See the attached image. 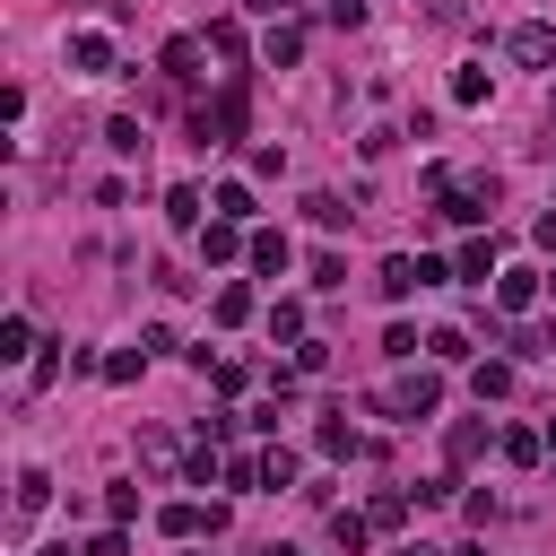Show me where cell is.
Returning <instances> with one entry per match:
<instances>
[{"label": "cell", "mask_w": 556, "mask_h": 556, "mask_svg": "<svg viewBox=\"0 0 556 556\" xmlns=\"http://www.w3.org/2000/svg\"><path fill=\"white\" fill-rule=\"evenodd\" d=\"M313 287H348V261L339 252H313Z\"/></svg>", "instance_id": "29"}, {"label": "cell", "mask_w": 556, "mask_h": 556, "mask_svg": "<svg viewBox=\"0 0 556 556\" xmlns=\"http://www.w3.org/2000/svg\"><path fill=\"white\" fill-rule=\"evenodd\" d=\"M269 61H278V70L304 61V26H269Z\"/></svg>", "instance_id": "21"}, {"label": "cell", "mask_w": 556, "mask_h": 556, "mask_svg": "<svg viewBox=\"0 0 556 556\" xmlns=\"http://www.w3.org/2000/svg\"><path fill=\"white\" fill-rule=\"evenodd\" d=\"M139 469H148V478H165V469H174V443H165V434H156V426H148V434H139Z\"/></svg>", "instance_id": "18"}, {"label": "cell", "mask_w": 556, "mask_h": 556, "mask_svg": "<svg viewBox=\"0 0 556 556\" xmlns=\"http://www.w3.org/2000/svg\"><path fill=\"white\" fill-rule=\"evenodd\" d=\"M539 278H547V269H504V278H495V313H530V304H539Z\"/></svg>", "instance_id": "5"}, {"label": "cell", "mask_w": 556, "mask_h": 556, "mask_svg": "<svg viewBox=\"0 0 556 556\" xmlns=\"http://www.w3.org/2000/svg\"><path fill=\"white\" fill-rule=\"evenodd\" d=\"M547 452H556V417H547Z\"/></svg>", "instance_id": "34"}, {"label": "cell", "mask_w": 556, "mask_h": 556, "mask_svg": "<svg viewBox=\"0 0 556 556\" xmlns=\"http://www.w3.org/2000/svg\"><path fill=\"white\" fill-rule=\"evenodd\" d=\"M365 513H374V530H400V521H408V495H400V486H382Z\"/></svg>", "instance_id": "19"}, {"label": "cell", "mask_w": 556, "mask_h": 556, "mask_svg": "<svg viewBox=\"0 0 556 556\" xmlns=\"http://www.w3.org/2000/svg\"><path fill=\"white\" fill-rule=\"evenodd\" d=\"M443 452H452V460H478V452H486V426H478V417H460V426L443 434Z\"/></svg>", "instance_id": "14"}, {"label": "cell", "mask_w": 556, "mask_h": 556, "mask_svg": "<svg viewBox=\"0 0 556 556\" xmlns=\"http://www.w3.org/2000/svg\"><path fill=\"white\" fill-rule=\"evenodd\" d=\"M261 486H269V495L295 486V452H261Z\"/></svg>", "instance_id": "26"}, {"label": "cell", "mask_w": 556, "mask_h": 556, "mask_svg": "<svg viewBox=\"0 0 556 556\" xmlns=\"http://www.w3.org/2000/svg\"><path fill=\"white\" fill-rule=\"evenodd\" d=\"M243 113H252V104H243V78H235V87H217V104L191 113V139H200V148H235V139H243Z\"/></svg>", "instance_id": "1"}, {"label": "cell", "mask_w": 556, "mask_h": 556, "mask_svg": "<svg viewBox=\"0 0 556 556\" xmlns=\"http://www.w3.org/2000/svg\"><path fill=\"white\" fill-rule=\"evenodd\" d=\"M0 356H35V321H26V313L0 321Z\"/></svg>", "instance_id": "17"}, {"label": "cell", "mask_w": 556, "mask_h": 556, "mask_svg": "<svg viewBox=\"0 0 556 556\" xmlns=\"http://www.w3.org/2000/svg\"><path fill=\"white\" fill-rule=\"evenodd\" d=\"M269 339H304V304H269Z\"/></svg>", "instance_id": "28"}, {"label": "cell", "mask_w": 556, "mask_h": 556, "mask_svg": "<svg viewBox=\"0 0 556 556\" xmlns=\"http://www.w3.org/2000/svg\"><path fill=\"white\" fill-rule=\"evenodd\" d=\"M382 408H400V417H434V408H443V382H434V374H400V382L382 391Z\"/></svg>", "instance_id": "2"}, {"label": "cell", "mask_w": 556, "mask_h": 556, "mask_svg": "<svg viewBox=\"0 0 556 556\" xmlns=\"http://www.w3.org/2000/svg\"><path fill=\"white\" fill-rule=\"evenodd\" d=\"M486 200H495V182H443V217H452V226H478Z\"/></svg>", "instance_id": "3"}, {"label": "cell", "mask_w": 556, "mask_h": 556, "mask_svg": "<svg viewBox=\"0 0 556 556\" xmlns=\"http://www.w3.org/2000/svg\"><path fill=\"white\" fill-rule=\"evenodd\" d=\"M252 9H269V17H278V9H295V0H252Z\"/></svg>", "instance_id": "33"}, {"label": "cell", "mask_w": 556, "mask_h": 556, "mask_svg": "<svg viewBox=\"0 0 556 556\" xmlns=\"http://www.w3.org/2000/svg\"><path fill=\"white\" fill-rule=\"evenodd\" d=\"M330 539H339L348 556H365V539H374V513H339V521H330Z\"/></svg>", "instance_id": "15"}, {"label": "cell", "mask_w": 556, "mask_h": 556, "mask_svg": "<svg viewBox=\"0 0 556 556\" xmlns=\"http://www.w3.org/2000/svg\"><path fill=\"white\" fill-rule=\"evenodd\" d=\"M321 452H330V460H356V452H365V434H356L348 417H321Z\"/></svg>", "instance_id": "12"}, {"label": "cell", "mask_w": 556, "mask_h": 556, "mask_svg": "<svg viewBox=\"0 0 556 556\" xmlns=\"http://www.w3.org/2000/svg\"><path fill=\"white\" fill-rule=\"evenodd\" d=\"M547 295H556V269H547Z\"/></svg>", "instance_id": "35"}, {"label": "cell", "mask_w": 556, "mask_h": 556, "mask_svg": "<svg viewBox=\"0 0 556 556\" xmlns=\"http://www.w3.org/2000/svg\"><path fill=\"white\" fill-rule=\"evenodd\" d=\"M417 287H426V278H417V261H408V252H391V261H382V295L400 304V295H417Z\"/></svg>", "instance_id": "11"}, {"label": "cell", "mask_w": 556, "mask_h": 556, "mask_svg": "<svg viewBox=\"0 0 556 556\" xmlns=\"http://www.w3.org/2000/svg\"><path fill=\"white\" fill-rule=\"evenodd\" d=\"M321 17H330V26H365V0H330Z\"/></svg>", "instance_id": "32"}, {"label": "cell", "mask_w": 556, "mask_h": 556, "mask_svg": "<svg viewBox=\"0 0 556 556\" xmlns=\"http://www.w3.org/2000/svg\"><path fill=\"white\" fill-rule=\"evenodd\" d=\"M43 495H52V478H43V469H17V504H9V530H26V521L43 513Z\"/></svg>", "instance_id": "6"}, {"label": "cell", "mask_w": 556, "mask_h": 556, "mask_svg": "<svg viewBox=\"0 0 556 556\" xmlns=\"http://www.w3.org/2000/svg\"><path fill=\"white\" fill-rule=\"evenodd\" d=\"M208 208H217V217H235V226H243V217H252V191H243V182H217V200H208Z\"/></svg>", "instance_id": "22"}, {"label": "cell", "mask_w": 556, "mask_h": 556, "mask_svg": "<svg viewBox=\"0 0 556 556\" xmlns=\"http://www.w3.org/2000/svg\"><path fill=\"white\" fill-rule=\"evenodd\" d=\"M460 278H478V287L495 278V243H486V235H469V243H460Z\"/></svg>", "instance_id": "13"}, {"label": "cell", "mask_w": 556, "mask_h": 556, "mask_svg": "<svg viewBox=\"0 0 556 556\" xmlns=\"http://www.w3.org/2000/svg\"><path fill=\"white\" fill-rule=\"evenodd\" d=\"M70 70H78V78H104V70H113V43H104V35H70Z\"/></svg>", "instance_id": "7"}, {"label": "cell", "mask_w": 556, "mask_h": 556, "mask_svg": "<svg viewBox=\"0 0 556 556\" xmlns=\"http://www.w3.org/2000/svg\"><path fill=\"white\" fill-rule=\"evenodd\" d=\"M208 52H217V61H243V26L217 17V26H208Z\"/></svg>", "instance_id": "20"}, {"label": "cell", "mask_w": 556, "mask_h": 556, "mask_svg": "<svg viewBox=\"0 0 556 556\" xmlns=\"http://www.w3.org/2000/svg\"><path fill=\"white\" fill-rule=\"evenodd\" d=\"M243 243H252V235H235V217H208V226H200V261H235Z\"/></svg>", "instance_id": "8"}, {"label": "cell", "mask_w": 556, "mask_h": 556, "mask_svg": "<svg viewBox=\"0 0 556 556\" xmlns=\"http://www.w3.org/2000/svg\"><path fill=\"white\" fill-rule=\"evenodd\" d=\"M469 391H478V400H504V391H513V365H478Z\"/></svg>", "instance_id": "25"}, {"label": "cell", "mask_w": 556, "mask_h": 556, "mask_svg": "<svg viewBox=\"0 0 556 556\" xmlns=\"http://www.w3.org/2000/svg\"><path fill=\"white\" fill-rule=\"evenodd\" d=\"M165 217H174V226H200V191L174 182V191H165Z\"/></svg>", "instance_id": "23"}, {"label": "cell", "mask_w": 556, "mask_h": 556, "mask_svg": "<svg viewBox=\"0 0 556 556\" xmlns=\"http://www.w3.org/2000/svg\"><path fill=\"white\" fill-rule=\"evenodd\" d=\"M243 261H252V269H261V278H278V269H287V261H295V252H287V235H269V226H261V235H252V243H243Z\"/></svg>", "instance_id": "9"}, {"label": "cell", "mask_w": 556, "mask_h": 556, "mask_svg": "<svg viewBox=\"0 0 556 556\" xmlns=\"http://www.w3.org/2000/svg\"><path fill=\"white\" fill-rule=\"evenodd\" d=\"M139 365H148V348H113L104 356V382H139Z\"/></svg>", "instance_id": "24"}, {"label": "cell", "mask_w": 556, "mask_h": 556, "mask_svg": "<svg viewBox=\"0 0 556 556\" xmlns=\"http://www.w3.org/2000/svg\"><path fill=\"white\" fill-rule=\"evenodd\" d=\"M539 452H547V434H521V426L504 434V460H539Z\"/></svg>", "instance_id": "31"}, {"label": "cell", "mask_w": 556, "mask_h": 556, "mask_svg": "<svg viewBox=\"0 0 556 556\" xmlns=\"http://www.w3.org/2000/svg\"><path fill=\"white\" fill-rule=\"evenodd\" d=\"M486 96H495L486 70H452V104H486Z\"/></svg>", "instance_id": "16"}, {"label": "cell", "mask_w": 556, "mask_h": 556, "mask_svg": "<svg viewBox=\"0 0 556 556\" xmlns=\"http://www.w3.org/2000/svg\"><path fill=\"white\" fill-rule=\"evenodd\" d=\"M243 313H252V295H243V287H217V321H226V330H235V321H243Z\"/></svg>", "instance_id": "30"}, {"label": "cell", "mask_w": 556, "mask_h": 556, "mask_svg": "<svg viewBox=\"0 0 556 556\" xmlns=\"http://www.w3.org/2000/svg\"><path fill=\"white\" fill-rule=\"evenodd\" d=\"M304 217H313V226H348V208H339V191H313V200H304Z\"/></svg>", "instance_id": "27"}, {"label": "cell", "mask_w": 556, "mask_h": 556, "mask_svg": "<svg viewBox=\"0 0 556 556\" xmlns=\"http://www.w3.org/2000/svg\"><path fill=\"white\" fill-rule=\"evenodd\" d=\"M156 61H165V78H174V87H182V78H200V43H191V35H174Z\"/></svg>", "instance_id": "10"}, {"label": "cell", "mask_w": 556, "mask_h": 556, "mask_svg": "<svg viewBox=\"0 0 556 556\" xmlns=\"http://www.w3.org/2000/svg\"><path fill=\"white\" fill-rule=\"evenodd\" d=\"M513 61H521V70H547V61H556V26H547V17L513 26Z\"/></svg>", "instance_id": "4"}]
</instances>
